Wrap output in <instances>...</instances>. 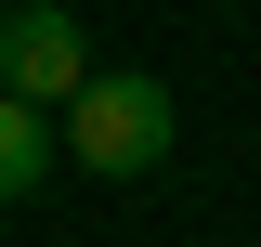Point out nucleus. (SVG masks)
Returning a JSON list of instances; mask_svg holds the SVG:
<instances>
[{
  "label": "nucleus",
  "mask_w": 261,
  "mask_h": 247,
  "mask_svg": "<svg viewBox=\"0 0 261 247\" xmlns=\"http://www.w3.org/2000/svg\"><path fill=\"white\" fill-rule=\"evenodd\" d=\"M170 130H183V104H170V78H144V65H92V91L53 117V143L92 169V182H144L170 156Z\"/></svg>",
  "instance_id": "f257e3e1"
},
{
  "label": "nucleus",
  "mask_w": 261,
  "mask_h": 247,
  "mask_svg": "<svg viewBox=\"0 0 261 247\" xmlns=\"http://www.w3.org/2000/svg\"><path fill=\"white\" fill-rule=\"evenodd\" d=\"M0 91L39 104V117H65V104L92 91V26H79L65 0H13V13H0Z\"/></svg>",
  "instance_id": "f03ea898"
},
{
  "label": "nucleus",
  "mask_w": 261,
  "mask_h": 247,
  "mask_svg": "<svg viewBox=\"0 0 261 247\" xmlns=\"http://www.w3.org/2000/svg\"><path fill=\"white\" fill-rule=\"evenodd\" d=\"M53 117H39V104H13V91H0V208H27V195H39V169H53Z\"/></svg>",
  "instance_id": "7ed1b4c3"
}]
</instances>
